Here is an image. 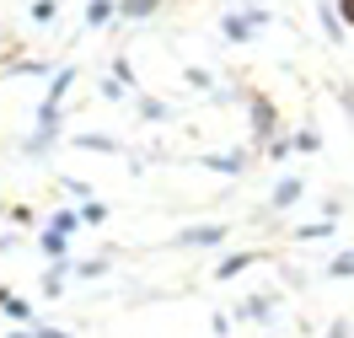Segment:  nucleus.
Listing matches in <instances>:
<instances>
[{
  "instance_id": "f257e3e1",
  "label": "nucleus",
  "mask_w": 354,
  "mask_h": 338,
  "mask_svg": "<svg viewBox=\"0 0 354 338\" xmlns=\"http://www.w3.org/2000/svg\"><path fill=\"white\" fill-rule=\"evenodd\" d=\"M81 209H54L44 220V236H38V252H44L48 263H59V258H70V236L81 231Z\"/></svg>"
},
{
  "instance_id": "f03ea898",
  "label": "nucleus",
  "mask_w": 354,
  "mask_h": 338,
  "mask_svg": "<svg viewBox=\"0 0 354 338\" xmlns=\"http://www.w3.org/2000/svg\"><path fill=\"white\" fill-rule=\"evenodd\" d=\"M268 22H274V11H263V6H242V11H225L221 38H225V44H247V38H258Z\"/></svg>"
},
{
  "instance_id": "7ed1b4c3",
  "label": "nucleus",
  "mask_w": 354,
  "mask_h": 338,
  "mask_svg": "<svg viewBox=\"0 0 354 338\" xmlns=\"http://www.w3.org/2000/svg\"><path fill=\"white\" fill-rule=\"evenodd\" d=\"M231 242V225L225 220H209V225H183L167 247H177V252H204V247H225Z\"/></svg>"
},
{
  "instance_id": "20e7f679",
  "label": "nucleus",
  "mask_w": 354,
  "mask_h": 338,
  "mask_svg": "<svg viewBox=\"0 0 354 338\" xmlns=\"http://www.w3.org/2000/svg\"><path fill=\"white\" fill-rule=\"evenodd\" d=\"M247 118H252V140L258 145H268V140L279 135V108H274L268 91H247Z\"/></svg>"
},
{
  "instance_id": "39448f33",
  "label": "nucleus",
  "mask_w": 354,
  "mask_h": 338,
  "mask_svg": "<svg viewBox=\"0 0 354 338\" xmlns=\"http://www.w3.org/2000/svg\"><path fill=\"white\" fill-rule=\"evenodd\" d=\"M231 317H236V322H274V317H279V295L274 290H252V295H242V301H236V306H231Z\"/></svg>"
},
{
  "instance_id": "423d86ee",
  "label": "nucleus",
  "mask_w": 354,
  "mask_h": 338,
  "mask_svg": "<svg viewBox=\"0 0 354 338\" xmlns=\"http://www.w3.org/2000/svg\"><path fill=\"white\" fill-rule=\"evenodd\" d=\"M306 199V178H295V172H290V178H279L274 182V194H268V215H285V209H295V204Z\"/></svg>"
},
{
  "instance_id": "0eeeda50",
  "label": "nucleus",
  "mask_w": 354,
  "mask_h": 338,
  "mask_svg": "<svg viewBox=\"0 0 354 338\" xmlns=\"http://www.w3.org/2000/svg\"><path fill=\"white\" fill-rule=\"evenodd\" d=\"M274 252L268 247H247V252H225L221 263H215V279H236V274H247V269H258V263H268Z\"/></svg>"
},
{
  "instance_id": "6e6552de",
  "label": "nucleus",
  "mask_w": 354,
  "mask_h": 338,
  "mask_svg": "<svg viewBox=\"0 0 354 338\" xmlns=\"http://www.w3.org/2000/svg\"><path fill=\"white\" fill-rule=\"evenodd\" d=\"M0 312L11 317L17 328H38V312H32V301H27V295H17L11 285H0Z\"/></svg>"
},
{
  "instance_id": "1a4fd4ad",
  "label": "nucleus",
  "mask_w": 354,
  "mask_h": 338,
  "mask_svg": "<svg viewBox=\"0 0 354 338\" xmlns=\"http://www.w3.org/2000/svg\"><path fill=\"white\" fill-rule=\"evenodd\" d=\"M194 167H209V172H225V178H236L247 167V151H215V156H194Z\"/></svg>"
},
{
  "instance_id": "9d476101",
  "label": "nucleus",
  "mask_w": 354,
  "mask_h": 338,
  "mask_svg": "<svg viewBox=\"0 0 354 338\" xmlns=\"http://www.w3.org/2000/svg\"><path fill=\"white\" fill-rule=\"evenodd\" d=\"M54 145H59V129H32V135L22 140V156H27V161H44Z\"/></svg>"
},
{
  "instance_id": "9b49d317",
  "label": "nucleus",
  "mask_w": 354,
  "mask_h": 338,
  "mask_svg": "<svg viewBox=\"0 0 354 338\" xmlns=\"http://www.w3.org/2000/svg\"><path fill=\"white\" fill-rule=\"evenodd\" d=\"M134 113H140L145 124H167V118H172V108H167L161 97H151V91H140V97H134Z\"/></svg>"
},
{
  "instance_id": "f8f14e48",
  "label": "nucleus",
  "mask_w": 354,
  "mask_h": 338,
  "mask_svg": "<svg viewBox=\"0 0 354 338\" xmlns=\"http://www.w3.org/2000/svg\"><path fill=\"white\" fill-rule=\"evenodd\" d=\"M75 75H81L75 65H59L54 75H48V91H44V97H54V102H65V97H70V86H75Z\"/></svg>"
},
{
  "instance_id": "ddd939ff",
  "label": "nucleus",
  "mask_w": 354,
  "mask_h": 338,
  "mask_svg": "<svg viewBox=\"0 0 354 338\" xmlns=\"http://www.w3.org/2000/svg\"><path fill=\"white\" fill-rule=\"evenodd\" d=\"M156 11H161V0H118V17L124 22H151Z\"/></svg>"
},
{
  "instance_id": "4468645a",
  "label": "nucleus",
  "mask_w": 354,
  "mask_h": 338,
  "mask_svg": "<svg viewBox=\"0 0 354 338\" xmlns=\"http://www.w3.org/2000/svg\"><path fill=\"white\" fill-rule=\"evenodd\" d=\"M75 145H81V151H91V156H118V151H124L113 135H75Z\"/></svg>"
},
{
  "instance_id": "2eb2a0df",
  "label": "nucleus",
  "mask_w": 354,
  "mask_h": 338,
  "mask_svg": "<svg viewBox=\"0 0 354 338\" xmlns=\"http://www.w3.org/2000/svg\"><path fill=\"white\" fill-rule=\"evenodd\" d=\"M118 22V0H91L86 6V27H113Z\"/></svg>"
},
{
  "instance_id": "dca6fc26",
  "label": "nucleus",
  "mask_w": 354,
  "mask_h": 338,
  "mask_svg": "<svg viewBox=\"0 0 354 338\" xmlns=\"http://www.w3.org/2000/svg\"><path fill=\"white\" fill-rule=\"evenodd\" d=\"M75 274V263L70 258H59V263H48V274H44V295H59L65 290V279Z\"/></svg>"
},
{
  "instance_id": "f3484780",
  "label": "nucleus",
  "mask_w": 354,
  "mask_h": 338,
  "mask_svg": "<svg viewBox=\"0 0 354 338\" xmlns=\"http://www.w3.org/2000/svg\"><path fill=\"white\" fill-rule=\"evenodd\" d=\"M290 236H295V242H328V236H333V220H306V225H295Z\"/></svg>"
},
{
  "instance_id": "a211bd4d",
  "label": "nucleus",
  "mask_w": 354,
  "mask_h": 338,
  "mask_svg": "<svg viewBox=\"0 0 354 338\" xmlns=\"http://www.w3.org/2000/svg\"><path fill=\"white\" fill-rule=\"evenodd\" d=\"M322 279H354V252H333L328 269H322Z\"/></svg>"
},
{
  "instance_id": "6ab92c4d",
  "label": "nucleus",
  "mask_w": 354,
  "mask_h": 338,
  "mask_svg": "<svg viewBox=\"0 0 354 338\" xmlns=\"http://www.w3.org/2000/svg\"><path fill=\"white\" fill-rule=\"evenodd\" d=\"M317 22H322V32H328L333 44L344 38V17H338V6H317Z\"/></svg>"
},
{
  "instance_id": "aec40b11",
  "label": "nucleus",
  "mask_w": 354,
  "mask_h": 338,
  "mask_svg": "<svg viewBox=\"0 0 354 338\" xmlns=\"http://www.w3.org/2000/svg\"><path fill=\"white\" fill-rule=\"evenodd\" d=\"M290 140H295V156H317V151H322V135H317L311 124H306V129H295Z\"/></svg>"
},
{
  "instance_id": "412c9836",
  "label": "nucleus",
  "mask_w": 354,
  "mask_h": 338,
  "mask_svg": "<svg viewBox=\"0 0 354 338\" xmlns=\"http://www.w3.org/2000/svg\"><path fill=\"white\" fill-rule=\"evenodd\" d=\"M183 86H194V91H221V81H215V75H209V70H183Z\"/></svg>"
},
{
  "instance_id": "4be33fe9",
  "label": "nucleus",
  "mask_w": 354,
  "mask_h": 338,
  "mask_svg": "<svg viewBox=\"0 0 354 338\" xmlns=\"http://www.w3.org/2000/svg\"><path fill=\"white\" fill-rule=\"evenodd\" d=\"M263 156H268V161H290V156H295V140H290V135H274V140L263 145Z\"/></svg>"
},
{
  "instance_id": "5701e85b",
  "label": "nucleus",
  "mask_w": 354,
  "mask_h": 338,
  "mask_svg": "<svg viewBox=\"0 0 354 338\" xmlns=\"http://www.w3.org/2000/svg\"><path fill=\"white\" fill-rule=\"evenodd\" d=\"M27 17H32L38 27H48L54 17H59V0H32V11H27Z\"/></svg>"
},
{
  "instance_id": "b1692460",
  "label": "nucleus",
  "mask_w": 354,
  "mask_h": 338,
  "mask_svg": "<svg viewBox=\"0 0 354 338\" xmlns=\"http://www.w3.org/2000/svg\"><path fill=\"white\" fill-rule=\"evenodd\" d=\"M97 97H102V102H124V81L102 75V81H97Z\"/></svg>"
},
{
  "instance_id": "393cba45",
  "label": "nucleus",
  "mask_w": 354,
  "mask_h": 338,
  "mask_svg": "<svg viewBox=\"0 0 354 338\" xmlns=\"http://www.w3.org/2000/svg\"><path fill=\"white\" fill-rule=\"evenodd\" d=\"M81 220H86V225H102V220H108V204H102V199L81 204Z\"/></svg>"
},
{
  "instance_id": "a878e982",
  "label": "nucleus",
  "mask_w": 354,
  "mask_h": 338,
  "mask_svg": "<svg viewBox=\"0 0 354 338\" xmlns=\"http://www.w3.org/2000/svg\"><path fill=\"white\" fill-rule=\"evenodd\" d=\"M81 279H97V274H108V258H86V263H75Z\"/></svg>"
},
{
  "instance_id": "bb28decb",
  "label": "nucleus",
  "mask_w": 354,
  "mask_h": 338,
  "mask_svg": "<svg viewBox=\"0 0 354 338\" xmlns=\"http://www.w3.org/2000/svg\"><path fill=\"white\" fill-rule=\"evenodd\" d=\"M65 194H70V199H81V204H91V182H81V178H65Z\"/></svg>"
},
{
  "instance_id": "cd10ccee",
  "label": "nucleus",
  "mask_w": 354,
  "mask_h": 338,
  "mask_svg": "<svg viewBox=\"0 0 354 338\" xmlns=\"http://www.w3.org/2000/svg\"><path fill=\"white\" fill-rule=\"evenodd\" d=\"M113 81H124V86H134V65H129V59H124V54L113 59Z\"/></svg>"
},
{
  "instance_id": "c85d7f7f",
  "label": "nucleus",
  "mask_w": 354,
  "mask_h": 338,
  "mask_svg": "<svg viewBox=\"0 0 354 338\" xmlns=\"http://www.w3.org/2000/svg\"><path fill=\"white\" fill-rule=\"evenodd\" d=\"M231 322H236L231 312H215V317H209V328H215V338H225V333H231Z\"/></svg>"
},
{
  "instance_id": "c756f323",
  "label": "nucleus",
  "mask_w": 354,
  "mask_h": 338,
  "mask_svg": "<svg viewBox=\"0 0 354 338\" xmlns=\"http://www.w3.org/2000/svg\"><path fill=\"white\" fill-rule=\"evenodd\" d=\"M6 338H48V328H44V322H38V328H11Z\"/></svg>"
},
{
  "instance_id": "7c9ffc66",
  "label": "nucleus",
  "mask_w": 354,
  "mask_h": 338,
  "mask_svg": "<svg viewBox=\"0 0 354 338\" xmlns=\"http://www.w3.org/2000/svg\"><path fill=\"white\" fill-rule=\"evenodd\" d=\"M328 338H354V322H344V317H338V322L328 328Z\"/></svg>"
},
{
  "instance_id": "2f4dec72",
  "label": "nucleus",
  "mask_w": 354,
  "mask_h": 338,
  "mask_svg": "<svg viewBox=\"0 0 354 338\" xmlns=\"http://www.w3.org/2000/svg\"><path fill=\"white\" fill-rule=\"evenodd\" d=\"M338 17H344V27H354V0H338Z\"/></svg>"
}]
</instances>
